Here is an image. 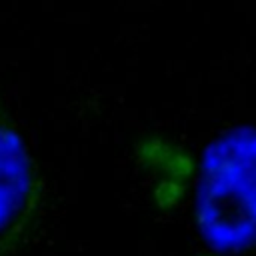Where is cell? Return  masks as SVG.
<instances>
[{
	"instance_id": "1",
	"label": "cell",
	"mask_w": 256,
	"mask_h": 256,
	"mask_svg": "<svg viewBox=\"0 0 256 256\" xmlns=\"http://www.w3.org/2000/svg\"><path fill=\"white\" fill-rule=\"evenodd\" d=\"M44 208V182L0 96V256H18Z\"/></svg>"
}]
</instances>
